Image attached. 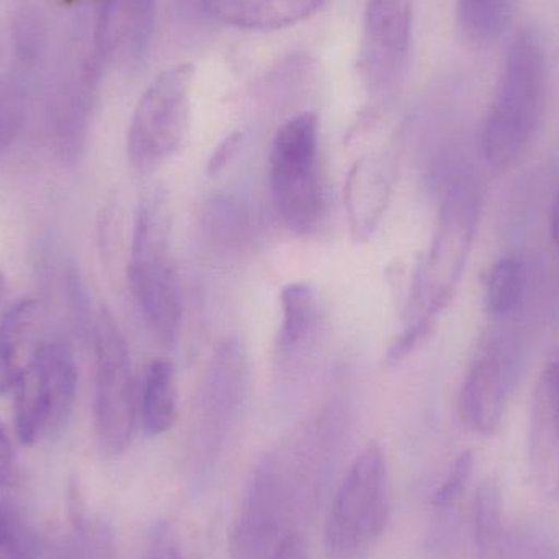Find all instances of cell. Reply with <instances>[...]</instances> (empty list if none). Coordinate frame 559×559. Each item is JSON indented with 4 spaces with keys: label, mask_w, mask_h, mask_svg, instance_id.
Instances as JSON below:
<instances>
[{
    "label": "cell",
    "mask_w": 559,
    "mask_h": 559,
    "mask_svg": "<svg viewBox=\"0 0 559 559\" xmlns=\"http://www.w3.org/2000/svg\"><path fill=\"white\" fill-rule=\"evenodd\" d=\"M12 48L22 74H28L45 52V26L35 10H22L13 20Z\"/></svg>",
    "instance_id": "obj_24"
},
{
    "label": "cell",
    "mask_w": 559,
    "mask_h": 559,
    "mask_svg": "<svg viewBox=\"0 0 559 559\" xmlns=\"http://www.w3.org/2000/svg\"><path fill=\"white\" fill-rule=\"evenodd\" d=\"M550 228L551 238L559 248V192L557 199H555L554 209H551Z\"/></svg>",
    "instance_id": "obj_33"
},
{
    "label": "cell",
    "mask_w": 559,
    "mask_h": 559,
    "mask_svg": "<svg viewBox=\"0 0 559 559\" xmlns=\"http://www.w3.org/2000/svg\"><path fill=\"white\" fill-rule=\"evenodd\" d=\"M128 283L151 334L164 345L179 341L183 322L182 286L170 246L166 193L154 190L138 206Z\"/></svg>",
    "instance_id": "obj_3"
},
{
    "label": "cell",
    "mask_w": 559,
    "mask_h": 559,
    "mask_svg": "<svg viewBox=\"0 0 559 559\" xmlns=\"http://www.w3.org/2000/svg\"><path fill=\"white\" fill-rule=\"evenodd\" d=\"M271 190L282 222L296 235L318 229L324 215L319 118L302 111L277 131L271 151Z\"/></svg>",
    "instance_id": "obj_6"
},
{
    "label": "cell",
    "mask_w": 559,
    "mask_h": 559,
    "mask_svg": "<svg viewBox=\"0 0 559 559\" xmlns=\"http://www.w3.org/2000/svg\"><path fill=\"white\" fill-rule=\"evenodd\" d=\"M544 91V48L534 33H521L509 49L483 124L481 150L491 169L506 170L524 153L540 120Z\"/></svg>",
    "instance_id": "obj_4"
},
{
    "label": "cell",
    "mask_w": 559,
    "mask_h": 559,
    "mask_svg": "<svg viewBox=\"0 0 559 559\" xmlns=\"http://www.w3.org/2000/svg\"><path fill=\"white\" fill-rule=\"evenodd\" d=\"M524 265L514 258H502L492 265L486 289L489 314L495 319L511 316L524 296Z\"/></svg>",
    "instance_id": "obj_23"
},
{
    "label": "cell",
    "mask_w": 559,
    "mask_h": 559,
    "mask_svg": "<svg viewBox=\"0 0 559 559\" xmlns=\"http://www.w3.org/2000/svg\"><path fill=\"white\" fill-rule=\"evenodd\" d=\"M509 368L499 348L485 347L475 358L460 393L463 424L478 436L498 432L508 404Z\"/></svg>",
    "instance_id": "obj_13"
},
{
    "label": "cell",
    "mask_w": 559,
    "mask_h": 559,
    "mask_svg": "<svg viewBox=\"0 0 559 559\" xmlns=\"http://www.w3.org/2000/svg\"><path fill=\"white\" fill-rule=\"evenodd\" d=\"M3 296H5V278H3V274L0 272V309H2ZM2 318L3 316H0V321H2Z\"/></svg>",
    "instance_id": "obj_34"
},
{
    "label": "cell",
    "mask_w": 559,
    "mask_h": 559,
    "mask_svg": "<svg viewBox=\"0 0 559 559\" xmlns=\"http://www.w3.org/2000/svg\"><path fill=\"white\" fill-rule=\"evenodd\" d=\"M95 347V430L107 456L127 452L136 427V388L127 341L108 309L92 328Z\"/></svg>",
    "instance_id": "obj_9"
},
{
    "label": "cell",
    "mask_w": 559,
    "mask_h": 559,
    "mask_svg": "<svg viewBox=\"0 0 559 559\" xmlns=\"http://www.w3.org/2000/svg\"><path fill=\"white\" fill-rule=\"evenodd\" d=\"M36 547L23 522L0 506V559H35Z\"/></svg>",
    "instance_id": "obj_25"
},
{
    "label": "cell",
    "mask_w": 559,
    "mask_h": 559,
    "mask_svg": "<svg viewBox=\"0 0 559 559\" xmlns=\"http://www.w3.org/2000/svg\"><path fill=\"white\" fill-rule=\"evenodd\" d=\"M538 383L544 388L551 406H554L559 416V354L548 361L547 368H545L542 380Z\"/></svg>",
    "instance_id": "obj_31"
},
{
    "label": "cell",
    "mask_w": 559,
    "mask_h": 559,
    "mask_svg": "<svg viewBox=\"0 0 559 559\" xmlns=\"http://www.w3.org/2000/svg\"><path fill=\"white\" fill-rule=\"evenodd\" d=\"M396 176V163L383 153L367 154L348 170L344 203L352 241L361 245L373 238L390 205Z\"/></svg>",
    "instance_id": "obj_12"
},
{
    "label": "cell",
    "mask_w": 559,
    "mask_h": 559,
    "mask_svg": "<svg viewBox=\"0 0 559 559\" xmlns=\"http://www.w3.org/2000/svg\"><path fill=\"white\" fill-rule=\"evenodd\" d=\"M45 325L39 302L23 299L0 321V394L10 393L45 350Z\"/></svg>",
    "instance_id": "obj_15"
},
{
    "label": "cell",
    "mask_w": 559,
    "mask_h": 559,
    "mask_svg": "<svg viewBox=\"0 0 559 559\" xmlns=\"http://www.w3.org/2000/svg\"><path fill=\"white\" fill-rule=\"evenodd\" d=\"M141 419L147 436H163L177 420V383L173 364L157 360L147 370L141 391Z\"/></svg>",
    "instance_id": "obj_21"
},
{
    "label": "cell",
    "mask_w": 559,
    "mask_h": 559,
    "mask_svg": "<svg viewBox=\"0 0 559 559\" xmlns=\"http://www.w3.org/2000/svg\"><path fill=\"white\" fill-rule=\"evenodd\" d=\"M251 386L248 355L241 342L225 338L213 352L193 423V472L205 478L218 465L238 426Z\"/></svg>",
    "instance_id": "obj_7"
},
{
    "label": "cell",
    "mask_w": 559,
    "mask_h": 559,
    "mask_svg": "<svg viewBox=\"0 0 559 559\" xmlns=\"http://www.w3.org/2000/svg\"><path fill=\"white\" fill-rule=\"evenodd\" d=\"M481 197L473 180L460 179L443 199L432 241L417 265L403 331L388 352L397 365L432 334L437 318L450 305L463 277L478 231Z\"/></svg>",
    "instance_id": "obj_2"
},
{
    "label": "cell",
    "mask_w": 559,
    "mask_h": 559,
    "mask_svg": "<svg viewBox=\"0 0 559 559\" xmlns=\"http://www.w3.org/2000/svg\"><path fill=\"white\" fill-rule=\"evenodd\" d=\"M518 0H456V19L463 36L472 43L495 41L508 28Z\"/></svg>",
    "instance_id": "obj_22"
},
{
    "label": "cell",
    "mask_w": 559,
    "mask_h": 559,
    "mask_svg": "<svg viewBox=\"0 0 559 559\" xmlns=\"http://www.w3.org/2000/svg\"><path fill=\"white\" fill-rule=\"evenodd\" d=\"M20 127H22L20 87L0 75V154L9 150L19 134Z\"/></svg>",
    "instance_id": "obj_27"
},
{
    "label": "cell",
    "mask_w": 559,
    "mask_h": 559,
    "mask_svg": "<svg viewBox=\"0 0 559 559\" xmlns=\"http://www.w3.org/2000/svg\"><path fill=\"white\" fill-rule=\"evenodd\" d=\"M473 465H475V456L472 452L462 453L453 463L452 469L447 475L445 481L442 483L436 495H433V509L437 512H449L459 504L465 492L466 485L472 478Z\"/></svg>",
    "instance_id": "obj_26"
},
{
    "label": "cell",
    "mask_w": 559,
    "mask_h": 559,
    "mask_svg": "<svg viewBox=\"0 0 559 559\" xmlns=\"http://www.w3.org/2000/svg\"><path fill=\"white\" fill-rule=\"evenodd\" d=\"M143 559H193L176 528L159 524L151 532Z\"/></svg>",
    "instance_id": "obj_28"
},
{
    "label": "cell",
    "mask_w": 559,
    "mask_h": 559,
    "mask_svg": "<svg viewBox=\"0 0 559 559\" xmlns=\"http://www.w3.org/2000/svg\"><path fill=\"white\" fill-rule=\"evenodd\" d=\"M342 429L332 413L267 453L255 466L236 519L235 559H271L314 514L337 459Z\"/></svg>",
    "instance_id": "obj_1"
},
{
    "label": "cell",
    "mask_w": 559,
    "mask_h": 559,
    "mask_svg": "<svg viewBox=\"0 0 559 559\" xmlns=\"http://www.w3.org/2000/svg\"><path fill=\"white\" fill-rule=\"evenodd\" d=\"M104 62L94 38L72 58L71 68L62 75L49 104V140L68 163L79 159L84 150Z\"/></svg>",
    "instance_id": "obj_10"
},
{
    "label": "cell",
    "mask_w": 559,
    "mask_h": 559,
    "mask_svg": "<svg viewBox=\"0 0 559 559\" xmlns=\"http://www.w3.org/2000/svg\"><path fill=\"white\" fill-rule=\"evenodd\" d=\"M241 133H233L226 136L225 140L218 144V147L213 151L212 159L209 160L206 170H209L210 176H216V174L222 173V170L235 159L236 154L241 150Z\"/></svg>",
    "instance_id": "obj_30"
},
{
    "label": "cell",
    "mask_w": 559,
    "mask_h": 559,
    "mask_svg": "<svg viewBox=\"0 0 559 559\" xmlns=\"http://www.w3.org/2000/svg\"><path fill=\"white\" fill-rule=\"evenodd\" d=\"M391 519V479L380 443L370 442L338 486L325 522L331 559H358L383 537Z\"/></svg>",
    "instance_id": "obj_5"
},
{
    "label": "cell",
    "mask_w": 559,
    "mask_h": 559,
    "mask_svg": "<svg viewBox=\"0 0 559 559\" xmlns=\"http://www.w3.org/2000/svg\"><path fill=\"white\" fill-rule=\"evenodd\" d=\"M475 559H511L504 527L502 491L498 481L479 486L473 504Z\"/></svg>",
    "instance_id": "obj_20"
},
{
    "label": "cell",
    "mask_w": 559,
    "mask_h": 559,
    "mask_svg": "<svg viewBox=\"0 0 559 559\" xmlns=\"http://www.w3.org/2000/svg\"><path fill=\"white\" fill-rule=\"evenodd\" d=\"M195 68L170 66L141 95L128 130V157L140 173L156 169L186 143Z\"/></svg>",
    "instance_id": "obj_8"
},
{
    "label": "cell",
    "mask_w": 559,
    "mask_h": 559,
    "mask_svg": "<svg viewBox=\"0 0 559 559\" xmlns=\"http://www.w3.org/2000/svg\"><path fill=\"white\" fill-rule=\"evenodd\" d=\"M282 321L277 334L278 357L289 358L305 350L314 338L319 306L314 289L306 282H292L282 289Z\"/></svg>",
    "instance_id": "obj_19"
},
{
    "label": "cell",
    "mask_w": 559,
    "mask_h": 559,
    "mask_svg": "<svg viewBox=\"0 0 559 559\" xmlns=\"http://www.w3.org/2000/svg\"><path fill=\"white\" fill-rule=\"evenodd\" d=\"M156 0H102L94 38L104 61L136 62L153 38Z\"/></svg>",
    "instance_id": "obj_14"
},
{
    "label": "cell",
    "mask_w": 559,
    "mask_h": 559,
    "mask_svg": "<svg viewBox=\"0 0 559 559\" xmlns=\"http://www.w3.org/2000/svg\"><path fill=\"white\" fill-rule=\"evenodd\" d=\"M328 0H200V9L216 22L255 32H272L305 22Z\"/></svg>",
    "instance_id": "obj_16"
},
{
    "label": "cell",
    "mask_w": 559,
    "mask_h": 559,
    "mask_svg": "<svg viewBox=\"0 0 559 559\" xmlns=\"http://www.w3.org/2000/svg\"><path fill=\"white\" fill-rule=\"evenodd\" d=\"M271 559H311L309 558L308 547L301 535H293L288 540L280 545L277 551L272 555Z\"/></svg>",
    "instance_id": "obj_32"
},
{
    "label": "cell",
    "mask_w": 559,
    "mask_h": 559,
    "mask_svg": "<svg viewBox=\"0 0 559 559\" xmlns=\"http://www.w3.org/2000/svg\"><path fill=\"white\" fill-rule=\"evenodd\" d=\"M411 0H368L358 69L370 87L390 84L406 62L413 38Z\"/></svg>",
    "instance_id": "obj_11"
},
{
    "label": "cell",
    "mask_w": 559,
    "mask_h": 559,
    "mask_svg": "<svg viewBox=\"0 0 559 559\" xmlns=\"http://www.w3.org/2000/svg\"><path fill=\"white\" fill-rule=\"evenodd\" d=\"M528 465L538 491L559 498V416L540 383L532 396Z\"/></svg>",
    "instance_id": "obj_17"
},
{
    "label": "cell",
    "mask_w": 559,
    "mask_h": 559,
    "mask_svg": "<svg viewBox=\"0 0 559 559\" xmlns=\"http://www.w3.org/2000/svg\"><path fill=\"white\" fill-rule=\"evenodd\" d=\"M540 559H558L557 555L551 554V551H547V554L542 555Z\"/></svg>",
    "instance_id": "obj_35"
},
{
    "label": "cell",
    "mask_w": 559,
    "mask_h": 559,
    "mask_svg": "<svg viewBox=\"0 0 559 559\" xmlns=\"http://www.w3.org/2000/svg\"><path fill=\"white\" fill-rule=\"evenodd\" d=\"M20 478L19 460L9 432L0 423V488L16 485Z\"/></svg>",
    "instance_id": "obj_29"
},
{
    "label": "cell",
    "mask_w": 559,
    "mask_h": 559,
    "mask_svg": "<svg viewBox=\"0 0 559 559\" xmlns=\"http://www.w3.org/2000/svg\"><path fill=\"white\" fill-rule=\"evenodd\" d=\"M41 373L48 403L46 437H58L68 427L78 393V368L68 342L62 338L46 342L41 355Z\"/></svg>",
    "instance_id": "obj_18"
}]
</instances>
